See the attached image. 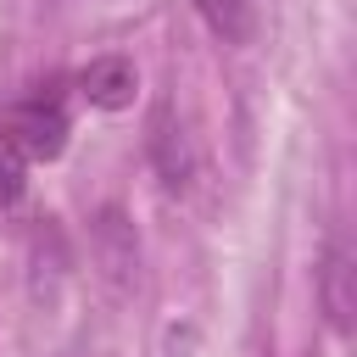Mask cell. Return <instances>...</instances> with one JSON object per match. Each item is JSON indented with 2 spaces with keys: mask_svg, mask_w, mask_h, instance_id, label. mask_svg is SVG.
I'll list each match as a JSON object with an SVG mask.
<instances>
[{
  "mask_svg": "<svg viewBox=\"0 0 357 357\" xmlns=\"http://www.w3.org/2000/svg\"><path fill=\"white\" fill-rule=\"evenodd\" d=\"M145 151H151V167H156L162 190H173V195H184V190L201 178V145H195V134H190V123L178 117L173 100H162V106L151 112V123H145Z\"/></svg>",
  "mask_w": 357,
  "mask_h": 357,
  "instance_id": "1",
  "label": "cell"
},
{
  "mask_svg": "<svg viewBox=\"0 0 357 357\" xmlns=\"http://www.w3.org/2000/svg\"><path fill=\"white\" fill-rule=\"evenodd\" d=\"M0 139L22 156V162H50V156H61L67 151V112H61V100L56 95H28V100H17L6 117H0Z\"/></svg>",
  "mask_w": 357,
  "mask_h": 357,
  "instance_id": "2",
  "label": "cell"
},
{
  "mask_svg": "<svg viewBox=\"0 0 357 357\" xmlns=\"http://www.w3.org/2000/svg\"><path fill=\"white\" fill-rule=\"evenodd\" d=\"M318 307H324V318H329L335 335H351V324H357V257H351L346 234H329V245H324Z\"/></svg>",
  "mask_w": 357,
  "mask_h": 357,
  "instance_id": "3",
  "label": "cell"
},
{
  "mask_svg": "<svg viewBox=\"0 0 357 357\" xmlns=\"http://www.w3.org/2000/svg\"><path fill=\"white\" fill-rule=\"evenodd\" d=\"M89 251H95L106 284L128 290V284L139 279V240H134V223H128L117 206H106V212L95 218V229H89Z\"/></svg>",
  "mask_w": 357,
  "mask_h": 357,
  "instance_id": "4",
  "label": "cell"
},
{
  "mask_svg": "<svg viewBox=\"0 0 357 357\" xmlns=\"http://www.w3.org/2000/svg\"><path fill=\"white\" fill-rule=\"evenodd\" d=\"M134 89H139V73L128 56H95L84 73H78V95L100 112H123L134 106Z\"/></svg>",
  "mask_w": 357,
  "mask_h": 357,
  "instance_id": "5",
  "label": "cell"
},
{
  "mask_svg": "<svg viewBox=\"0 0 357 357\" xmlns=\"http://www.w3.org/2000/svg\"><path fill=\"white\" fill-rule=\"evenodd\" d=\"M190 6L223 45H245L251 39V0H190Z\"/></svg>",
  "mask_w": 357,
  "mask_h": 357,
  "instance_id": "6",
  "label": "cell"
},
{
  "mask_svg": "<svg viewBox=\"0 0 357 357\" xmlns=\"http://www.w3.org/2000/svg\"><path fill=\"white\" fill-rule=\"evenodd\" d=\"M11 201H22V156L0 139V206H11Z\"/></svg>",
  "mask_w": 357,
  "mask_h": 357,
  "instance_id": "7",
  "label": "cell"
}]
</instances>
